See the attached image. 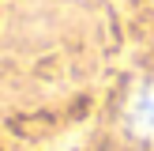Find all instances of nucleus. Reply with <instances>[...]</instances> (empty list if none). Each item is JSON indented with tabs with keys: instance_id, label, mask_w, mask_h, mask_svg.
I'll return each mask as SVG.
<instances>
[{
	"instance_id": "f257e3e1",
	"label": "nucleus",
	"mask_w": 154,
	"mask_h": 151,
	"mask_svg": "<svg viewBox=\"0 0 154 151\" xmlns=\"http://www.w3.org/2000/svg\"><path fill=\"white\" fill-rule=\"evenodd\" d=\"M128 121H132V128L139 136H147L154 140V87H147L139 98L132 102V110H128Z\"/></svg>"
}]
</instances>
